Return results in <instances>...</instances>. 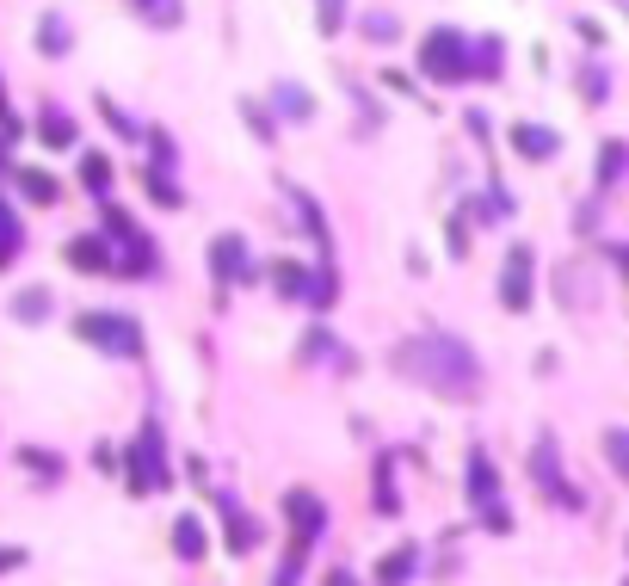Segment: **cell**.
<instances>
[{"mask_svg":"<svg viewBox=\"0 0 629 586\" xmlns=\"http://www.w3.org/2000/svg\"><path fill=\"white\" fill-rule=\"evenodd\" d=\"M395 371H401V377H420V383L438 389V395H475V383H481L475 352H469L463 340H451V334H420V340H407V346L395 352Z\"/></svg>","mask_w":629,"mask_h":586,"instance_id":"obj_1","label":"cell"},{"mask_svg":"<svg viewBox=\"0 0 629 586\" xmlns=\"http://www.w3.org/2000/svg\"><path fill=\"white\" fill-rule=\"evenodd\" d=\"M74 327H81V340L87 346H99V352H111V358H136L142 352V327L130 321V315H81V321H74Z\"/></svg>","mask_w":629,"mask_h":586,"instance_id":"obj_2","label":"cell"},{"mask_svg":"<svg viewBox=\"0 0 629 586\" xmlns=\"http://www.w3.org/2000/svg\"><path fill=\"white\" fill-rule=\"evenodd\" d=\"M420 75L426 81H469V44L463 31H432L420 44Z\"/></svg>","mask_w":629,"mask_h":586,"instance_id":"obj_3","label":"cell"},{"mask_svg":"<svg viewBox=\"0 0 629 586\" xmlns=\"http://www.w3.org/2000/svg\"><path fill=\"white\" fill-rule=\"evenodd\" d=\"M130 457V494H161L167 488V463H161V426L148 420L136 432V445L124 451Z\"/></svg>","mask_w":629,"mask_h":586,"instance_id":"obj_4","label":"cell"},{"mask_svg":"<svg viewBox=\"0 0 629 586\" xmlns=\"http://www.w3.org/2000/svg\"><path fill=\"white\" fill-rule=\"evenodd\" d=\"M469 500H475V512H481V525H488V531H512L506 506H500V475H494L488 451H469Z\"/></svg>","mask_w":629,"mask_h":586,"instance_id":"obj_5","label":"cell"},{"mask_svg":"<svg viewBox=\"0 0 629 586\" xmlns=\"http://www.w3.org/2000/svg\"><path fill=\"white\" fill-rule=\"evenodd\" d=\"M105 229H111V241L124 247V260H118V272H124V278H148V272H155V241L136 235V223H130V216H124L118 204H105Z\"/></svg>","mask_w":629,"mask_h":586,"instance_id":"obj_6","label":"cell"},{"mask_svg":"<svg viewBox=\"0 0 629 586\" xmlns=\"http://www.w3.org/2000/svg\"><path fill=\"white\" fill-rule=\"evenodd\" d=\"M531 278H537V253L531 247H512L506 253V272H500V309L525 315L531 309Z\"/></svg>","mask_w":629,"mask_h":586,"instance_id":"obj_7","label":"cell"},{"mask_svg":"<svg viewBox=\"0 0 629 586\" xmlns=\"http://www.w3.org/2000/svg\"><path fill=\"white\" fill-rule=\"evenodd\" d=\"M531 475H537V488H543V494H549L555 506H568V512L580 506V494H574V488L562 482V463H555V438H537V457H531Z\"/></svg>","mask_w":629,"mask_h":586,"instance_id":"obj_8","label":"cell"},{"mask_svg":"<svg viewBox=\"0 0 629 586\" xmlns=\"http://www.w3.org/2000/svg\"><path fill=\"white\" fill-rule=\"evenodd\" d=\"M284 512H290V537H296V543H315L321 525H327V506H321L315 494H290Z\"/></svg>","mask_w":629,"mask_h":586,"instance_id":"obj_9","label":"cell"},{"mask_svg":"<svg viewBox=\"0 0 629 586\" xmlns=\"http://www.w3.org/2000/svg\"><path fill=\"white\" fill-rule=\"evenodd\" d=\"M68 266L74 272H111V266H118V253H111L105 235H74L68 241Z\"/></svg>","mask_w":629,"mask_h":586,"instance_id":"obj_10","label":"cell"},{"mask_svg":"<svg viewBox=\"0 0 629 586\" xmlns=\"http://www.w3.org/2000/svg\"><path fill=\"white\" fill-rule=\"evenodd\" d=\"M210 272H216L222 284L247 278V241H241V235H216V241H210Z\"/></svg>","mask_w":629,"mask_h":586,"instance_id":"obj_11","label":"cell"},{"mask_svg":"<svg viewBox=\"0 0 629 586\" xmlns=\"http://www.w3.org/2000/svg\"><path fill=\"white\" fill-rule=\"evenodd\" d=\"M512 149L525 155V161H549L555 149H562V136H555L549 124H518V130H512Z\"/></svg>","mask_w":629,"mask_h":586,"instance_id":"obj_12","label":"cell"},{"mask_svg":"<svg viewBox=\"0 0 629 586\" xmlns=\"http://www.w3.org/2000/svg\"><path fill=\"white\" fill-rule=\"evenodd\" d=\"M272 284H278V297H284V303L315 297V278H309V266H303V260H278V266H272Z\"/></svg>","mask_w":629,"mask_h":586,"instance_id":"obj_13","label":"cell"},{"mask_svg":"<svg viewBox=\"0 0 629 586\" xmlns=\"http://www.w3.org/2000/svg\"><path fill=\"white\" fill-rule=\"evenodd\" d=\"M173 549H179V562H204V556H210V531L192 519V512L173 525Z\"/></svg>","mask_w":629,"mask_h":586,"instance_id":"obj_14","label":"cell"},{"mask_svg":"<svg viewBox=\"0 0 629 586\" xmlns=\"http://www.w3.org/2000/svg\"><path fill=\"white\" fill-rule=\"evenodd\" d=\"M222 519H229V549H235V556H247V549L259 543V525L247 519V512H241L235 500H222Z\"/></svg>","mask_w":629,"mask_h":586,"instance_id":"obj_15","label":"cell"},{"mask_svg":"<svg viewBox=\"0 0 629 586\" xmlns=\"http://www.w3.org/2000/svg\"><path fill=\"white\" fill-rule=\"evenodd\" d=\"M414 556H420V549H395V556H383L377 562V586H407V580H414Z\"/></svg>","mask_w":629,"mask_h":586,"instance_id":"obj_16","label":"cell"},{"mask_svg":"<svg viewBox=\"0 0 629 586\" xmlns=\"http://www.w3.org/2000/svg\"><path fill=\"white\" fill-rule=\"evenodd\" d=\"M37 142H50V149H74V118L44 112V118H37Z\"/></svg>","mask_w":629,"mask_h":586,"instance_id":"obj_17","label":"cell"},{"mask_svg":"<svg viewBox=\"0 0 629 586\" xmlns=\"http://www.w3.org/2000/svg\"><path fill=\"white\" fill-rule=\"evenodd\" d=\"M19 192H25L31 204H56V198H62V186H56L50 173H37V167H25V173H19Z\"/></svg>","mask_w":629,"mask_h":586,"instance_id":"obj_18","label":"cell"},{"mask_svg":"<svg viewBox=\"0 0 629 586\" xmlns=\"http://www.w3.org/2000/svg\"><path fill=\"white\" fill-rule=\"evenodd\" d=\"M13 315H19V321H44V315H50V290H44V284L19 290V297H13Z\"/></svg>","mask_w":629,"mask_h":586,"instance_id":"obj_19","label":"cell"},{"mask_svg":"<svg viewBox=\"0 0 629 586\" xmlns=\"http://www.w3.org/2000/svg\"><path fill=\"white\" fill-rule=\"evenodd\" d=\"M68 44H74V31H68V25H62L56 13H50L44 25H37V50H44V56H62Z\"/></svg>","mask_w":629,"mask_h":586,"instance_id":"obj_20","label":"cell"},{"mask_svg":"<svg viewBox=\"0 0 629 586\" xmlns=\"http://www.w3.org/2000/svg\"><path fill=\"white\" fill-rule=\"evenodd\" d=\"M605 457H611V469L629 482V426H611V432H605Z\"/></svg>","mask_w":629,"mask_h":586,"instance_id":"obj_21","label":"cell"},{"mask_svg":"<svg viewBox=\"0 0 629 586\" xmlns=\"http://www.w3.org/2000/svg\"><path fill=\"white\" fill-rule=\"evenodd\" d=\"M142 186L148 192H155L167 210H179V186H173V179H167V167H142Z\"/></svg>","mask_w":629,"mask_h":586,"instance_id":"obj_22","label":"cell"},{"mask_svg":"<svg viewBox=\"0 0 629 586\" xmlns=\"http://www.w3.org/2000/svg\"><path fill=\"white\" fill-rule=\"evenodd\" d=\"M272 99H278V105H284V118H309V112H315V99H309V93H303V87H290V81H284V87H278V93H272Z\"/></svg>","mask_w":629,"mask_h":586,"instance_id":"obj_23","label":"cell"},{"mask_svg":"<svg viewBox=\"0 0 629 586\" xmlns=\"http://www.w3.org/2000/svg\"><path fill=\"white\" fill-rule=\"evenodd\" d=\"M19 241H25V229L13 223L7 210H0V266H13V253H19Z\"/></svg>","mask_w":629,"mask_h":586,"instance_id":"obj_24","label":"cell"},{"mask_svg":"<svg viewBox=\"0 0 629 586\" xmlns=\"http://www.w3.org/2000/svg\"><path fill=\"white\" fill-rule=\"evenodd\" d=\"M315 25H321L327 38H333V31L346 25V0H315Z\"/></svg>","mask_w":629,"mask_h":586,"instance_id":"obj_25","label":"cell"},{"mask_svg":"<svg viewBox=\"0 0 629 586\" xmlns=\"http://www.w3.org/2000/svg\"><path fill=\"white\" fill-rule=\"evenodd\" d=\"M469 56H475V62H469V75H500V44H494V38H488V44H475Z\"/></svg>","mask_w":629,"mask_h":586,"instance_id":"obj_26","label":"cell"},{"mask_svg":"<svg viewBox=\"0 0 629 586\" xmlns=\"http://www.w3.org/2000/svg\"><path fill=\"white\" fill-rule=\"evenodd\" d=\"M629 167V149H623V142H605V155H599V179H605V186H611V179Z\"/></svg>","mask_w":629,"mask_h":586,"instance_id":"obj_27","label":"cell"},{"mask_svg":"<svg viewBox=\"0 0 629 586\" xmlns=\"http://www.w3.org/2000/svg\"><path fill=\"white\" fill-rule=\"evenodd\" d=\"M136 7H142L148 19H155V25H179V13H185L179 0H136Z\"/></svg>","mask_w":629,"mask_h":586,"instance_id":"obj_28","label":"cell"},{"mask_svg":"<svg viewBox=\"0 0 629 586\" xmlns=\"http://www.w3.org/2000/svg\"><path fill=\"white\" fill-rule=\"evenodd\" d=\"M81 179H87L93 192H105V186H111V161H105V155H87V161H81Z\"/></svg>","mask_w":629,"mask_h":586,"instance_id":"obj_29","label":"cell"},{"mask_svg":"<svg viewBox=\"0 0 629 586\" xmlns=\"http://www.w3.org/2000/svg\"><path fill=\"white\" fill-rule=\"evenodd\" d=\"M377 512H395V488H389V463L377 469Z\"/></svg>","mask_w":629,"mask_h":586,"instance_id":"obj_30","label":"cell"},{"mask_svg":"<svg viewBox=\"0 0 629 586\" xmlns=\"http://www.w3.org/2000/svg\"><path fill=\"white\" fill-rule=\"evenodd\" d=\"M580 93L586 99H605V75H599V68H586V75H580Z\"/></svg>","mask_w":629,"mask_h":586,"instance_id":"obj_31","label":"cell"},{"mask_svg":"<svg viewBox=\"0 0 629 586\" xmlns=\"http://www.w3.org/2000/svg\"><path fill=\"white\" fill-rule=\"evenodd\" d=\"M19 457H25L37 475H56V469H62V463H56V457H44V451H19Z\"/></svg>","mask_w":629,"mask_h":586,"instance_id":"obj_32","label":"cell"},{"mask_svg":"<svg viewBox=\"0 0 629 586\" xmlns=\"http://www.w3.org/2000/svg\"><path fill=\"white\" fill-rule=\"evenodd\" d=\"M0 130H7V136H13V130H19V124H13V118H7V87H0Z\"/></svg>","mask_w":629,"mask_h":586,"instance_id":"obj_33","label":"cell"},{"mask_svg":"<svg viewBox=\"0 0 629 586\" xmlns=\"http://www.w3.org/2000/svg\"><path fill=\"white\" fill-rule=\"evenodd\" d=\"M327 586H358V580H352L346 568H333V574H327Z\"/></svg>","mask_w":629,"mask_h":586,"instance_id":"obj_34","label":"cell"},{"mask_svg":"<svg viewBox=\"0 0 629 586\" xmlns=\"http://www.w3.org/2000/svg\"><path fill=\"white\" fill-rule=\"evenodd\" d=\"M0 568H19V549H0Z\"/></svg>","mask_w":629,"mask_h":586,"instance_id":"obj_35","label":"cell"},{"mask_svg":"<svg viewBox=\"0 0 629 586\" xmlns=\"http://www.w3.org/2000/svg\"><path fill=\"white\" fill-rule=\"evenodd\" d=\"M623 266H629V253H623Z\"/></svg>","mask_w":629,"mask_h":586,"instance_id":"obj_36","label":"cell"},{"mask_svg":"<svg viewBox=\"0 0 629 586\" xmlns=\"http://www.w3.org/2000/svg\"><path fill=\"white\" fill-rule=\"evenodd\" d=\"M0 161H7V155H0Z\"/></svg>","mask_w":629,"mask_h":586,"instance_id":"obj_37","label":"cell"}]
</instances>
